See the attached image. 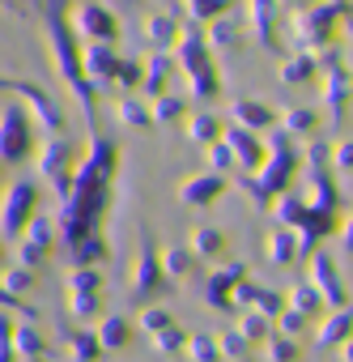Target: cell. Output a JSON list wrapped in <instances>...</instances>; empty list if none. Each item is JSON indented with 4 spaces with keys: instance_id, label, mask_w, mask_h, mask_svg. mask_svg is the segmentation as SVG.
<instances>
[{
    "instance_id": "cell-1",
    "label": "cell",
    "mask_w": 353,
    "mask_h": 362,
    "mask_svg": "<svg viewBox=\"0 0 353 362\" xmlns=\"http://www.w3.org/2000/svg\"><path fill=\"white\" fill-rule=\"evenodd\" d=\"M136 0H0V13L9 18H39V22H60L77 9H119Z\"/></svg>"
}]
</instances>
